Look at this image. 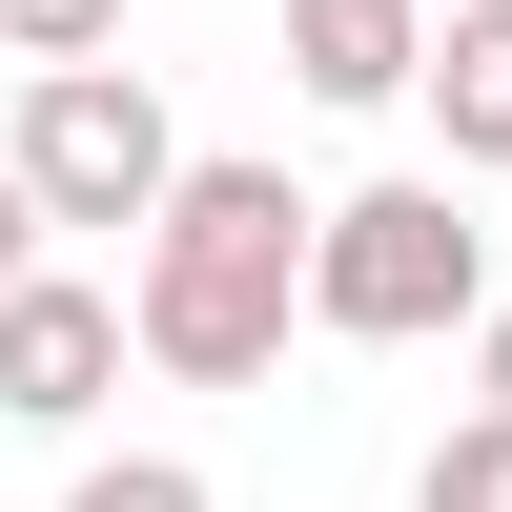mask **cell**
Returning <instances> with one entry per match:
<instances>
[{
  "mask_svg": "<svg viewBox=\"0 0 512 512\" xmlns=\"http://www.w3.org/2000/svg\"><path fill=\"white\" fill-rule=\"evenodd\" d=\"M472 410H492V431H512V308L472 328Z\"/></svg>",
  "mask_w": 512,
  "mask_h": 512,
  "instance_id": "8fae6325",
  "label": "cell"
},
{
  "mask_svg": "<svg viewBox=\"0 0 512 512\" xmlns=\"http://www.w3.org/2000/svg\"><path fill=\"white\" fill-rule=\"evenodd\" d=\"M308 328H328V349H451V328H492V226H472V185H451V164L328 185Z\"/></svg>",
  "mask_w": 512,
  "mask_h": 512,
  "instance_id": "7a4b0ae2",
  "label": "cell"
},
{
  "mask_svg": "<svg viewBox=\"0 0 512 512\" xmlns=\"http://www.w3.org/2000/svg\"><path fill=\"white\" fill-rule=\"evenodd\" d=\"M0 164L41 185V226H123L144 246L164 205H185V123H164V82L144 62H62V82H21V123H0Z\"/></svg>",
  "mask_w": 512,
  "mask_h": 512,
  "instance_id": "3957f363",
  "label": "cell"
},
{
  "mask_svg": "<svg viewBox=\"0 0 512 512\" xmlns=\"http://www.w3.org/2000/svg\"><path fill=\"white\" fill-rule=\"evenodd\" d=\"M144 369V308L82 267H41L21 308H0V431H103V390Z\"/></svg>",
  "mask_w": 512,
  "mask_h": 512,
  "instance_id": "277c9868",
  "label": "cell"
},
{
  "mask_svg": "<svg viewBox=\"0 0 512 512\" xmlns=\"http://www.w3.org/2000/svg\"><path fill=\"white\" fill-rule=\"evenodd\" d=\"M287 82H308L328 123L431 103V0H287Z\"/></svg>",
  "mask_w": 512,
  "mask_h": 512,
  "instance_id": "5b68a950",
  "label": "cell"
},
{
  "mask_svg": "<svg viewBox=\"0 0 512 512\" xmlns=\"http://www.w3.org/2000/svg\"><path fill=\"white\" fill-rule=\"evenodd\" d=\"M21 287H41V185L0 164V308H21Z\"/></svg>",
  "mask_w": 512,
  "mask_h": 512,
  "instance_id": "30bf717a",
  "label": "cell"
},
{
  "mask_svg": "<svg viewBox=\"0 0 512 512\" xmlns=\"http://www.w3.org/2000/svg\"><path fill=\"white\" fill-rule=\"evenodd\" d=\"M62 512H226V492H205L185 451H82V492H62Z\"/></svg>",
  "mask_w": 512,
  "mask_h": 512,
  "instance_id": "9c48e42d",
  "label": "cell"
},
{
  "mask_svg": "<svg viewBox=\"0 0 512 512\" xmlns=\"http://www.w3.org/2000/svg\"><path fill=\"white\" fill-rule=\"evenodd\" d=\"M0 62L62 82V62H123V0H0Z\"/></svg>",
  "mask_w": 512,
  "mask_h": 512,
  "instance_id": "52a82bcc",
  "label": "cell"
},
{
  "mask_svg": "<svg viewBox=\"0 0 512 512\" xmlns=\"http://www.w3.org/2000/svg\"><path fill=\"white\" fill-rule=\"evenodd\" d=\"M431 144H451V185H512V0L431 21Z\"/></svg>",
  "mask_w": 512,
  "mask_h": 512,
  "instance_id": "8992f818",
  "label": "cell"
},
{
  "mask_svg": "<svg viewBox=\"0 0 512 512\" xmlns=\"http://www.w3.org/2000/svg\"><path fill=\"white\" fill-rule=\"evenodd\" d=\"M308 246H328V205L287 185V164H226V144H205L185 205L144 226V267H123L144 369H164V390H267L287 328H308Z\"/></svg>",
  "mask_w": 512,
  "mask_h": 512,
  "instance_id": "6da1fadb",
  "label": "cell"
},
{
  "mask_svg": "<svg viewBox=\"0 0 512 512\" xmlns=\"http://www.w3.org/2000/svg\"><path fill=\"white\" fill-rule=\"evenodd\" d=\"M410 512H512V431H492V410H451V431H431Z\"/></svg>",
  "mask_w": 512,
  "mask_h": 512,
  "instance_id": "ba28073f",
  "label": "cell"
}]
</instances>
